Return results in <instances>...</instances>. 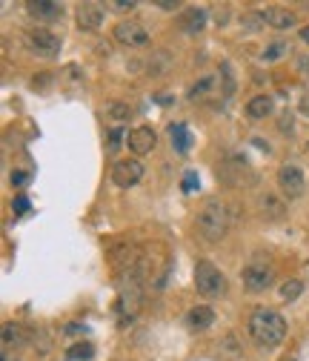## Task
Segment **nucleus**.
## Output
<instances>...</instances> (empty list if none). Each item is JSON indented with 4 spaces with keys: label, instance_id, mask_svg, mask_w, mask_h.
<instances>
[{
    "label": "nucleus",
    "instance_id": "nucleus-7",
    "mask_svg": "<svg viewBox=\"0 0 309 361\" xmlns=\"http://www.w3.org/2000/svg\"><path fill=\"white\" fill-rule=\"evenodd\" d=\"M278 187L284 192V198L295 201V198H301L304 189H306V178H304V172L295 167V163H284V167L278 170Z\"/></svg>",
    "mask_w": 309,
    "mask_h": 361
},
{
    "label": "nucleus",
    "instance_id": "nucleus-27",
    "mask_svg": "<svg viewBox=\"0 0 309 361\" xmlns=\"http://www.w3.org/2000/svg\"><path fill=\"white\" fill-rule=\"evenodd\" d=\"M198 184H201V180H198V172H186L184 175V192H195V189H198Z\"/></svg>",
    "mask_w": 309,
    "mask_h": 361
},
{
    "label": "nucleus",
    "instance_id": "nucleus-15",
    "mask_svg": "<svg viewBox=\"0 0 309 361\" xmlns=\"http://www.w3.org/2000/svg\"><path fill=\"white\" fill-rule=\"evenodd\" d=\"M258 207H261V212L269 218V221H281L286 216V204L284 198H278L275 192H264L261 198H258Z\"/></svg>",
    "mask_w": 309,
    "mask_h": 361
},
{
    "label": "nucleus",
    "instance_id": "nucleus-22",
    "mask_svg": "<svg viewBox=\"0 0 309 361\" xmlns=\"http://www.w3.org/2000/svg\"><path fill=\"white\" fill-rule=\"evenodd\" d=\"M286 52H289V43H286V40H275V43H269V46L264 49L261 60H267V63H275V60H281Z\"/></svg>",
    "mask_w": 309,
    "mask_h": 361
},
{
    "label": "nucleus",
    "instance_id": "nucleus-19",
    "mask_svg": "<svg viewBox=\"0 0 309 361\" xmlns=\"http://www.w3.org/2000/svg\"><path fill=\"white\" fill-rule=\"evenodd\" d=\"M169 141H172V146H175L177 152L186 155L189 146H192V135H189L186 124H169Z\"/></svg>",
    "mask_w": 309,
    "mask_h": 361
},
{
    "label": "nucleus",
    "instance_id": "nucleus-34",
    "mask_svg": "<svg viewBox=\"0 0 309 361\" xmlns=\"http://www.w3.org/2000/svg\"><path fill=\"white\" fill-rule=\"evenodd\" d=\"M158 6L164 9V12H172V9H177V3H172V0H158Z\"/></svg>",
    "mask_w": 309,
    "mask_h": 361
},
{
    "label": "nucleus",
    "instance_id": "nucleus-36",
    "mask_svg": "<svg viewBox=\"0 0 309 361\" xmlns=\"http://www.w3.org/2000/svg\"><path fill=\"white\" fill-rule=\"evenodd\" d=\"M301 38L309 43V26H304V29H301Z\"/></svg>",
    "mask_w": 309,
    "mask_h": 361
},
{
    "label": "nucleus",
    "instance_id": "nucleus-5",
    "mask_svg": "<svg viewBox=\"0 0 309 361\" xmlns=\"http://www.w3.org/2000/svg\"><path fill=\"white\" fill-rule=\"evenodd\" d=\"M272 278H275V272L267 261H249V264L240 270V281H243V290L247 292H264L272 284Z\"/></svg>",
    "mask_w": 309,
    "mask_h": 361
},
{
    "label": "nucleus",
    "instance_id": "nucleus-17",
    "mask_svg": "<svg viewBox=\"0 0 309 361\" xmlns=\"http://www.w3.org/2000/svg\"><path fill=\"white\" fill-rule=\"evenodd\" d=\"M203 23H206V9H201V6H189L181 14V29L186 32V35H198V32L203 29Z\"/></svg>",
    "mask_w": 309,
    "mask_h": 361
},
{
    "label": "nucleus",
    "instance_id": "nucleus-6",
    "mask_svg": "<svg viewBox=\"0 0 309 361\" xmlns=\"http://www.w3.org/2000/svg\"><path fill=\"white\" fill-rule=\"evenodd\" d=\"M26 49L32 55H38V58H52L60 52V38L55 35V32H49V29H32L26 32V38H23Z\"/></svg>",
    "mask_w": 309,
    "mask_h": 361
},
{
    "label": "nucleus",
    "instance_id": "nucleus-30",
    "mask_svg": "<svg viewBox=\"0 0 309 361\" xmlns=\"http://www.w3.org/2000/svg\"><path fill=\"white\" fill-rule=\"evenodd\" d=\"M29 184V172H12V187H26Z\"/></svg>",
    "mask_w": 309,
    "mask_h": 361
},
{
    "label": "nucleus",
    "instance_id": "nucleus-29",
    "mask_svg": "<svg viewBox=\"0 0 309 361\" xmlns=\"http://www.w3.org/2000/svg\"><path fill=\"white\" fill-rule=\"evenodd\" d=\"M86 330H89L86 324H77V321H72V324L66 327V336H84Z\"/></svg>",
    "mask_w": 309,
    "mask_h": 361
},
{
    "label": "nucleus",
    "instance_id": "nucleus-21",
    "mask_svg": "<svg viewBox=\"0 0 309 361\" xmlns=\"http://www.w3.org/2000/svg\"><path fill=\"white\" fill-rule=\"evenodd\" d=\"M95 356V347L89 341H80V344H72V347L66 350V358L69 361H89Z\"/></svg>",
    "mask_w": 309,
    "mask_h": 361
},
{
    "label": "nucleus",
    "instance_id": "nucleus-16",
    "mask_svg": "<svg viewBox=\"0 0 309 361\" xmlns=\"http://www.w3.org/2000/svg\"><path fill=\"white\" fill-rule=\"evenodd\" d=\"M26 344V330L21 324H3V353H18Z\"/></svg>",
    "mask_w": 309,
    "mask_h": 361
},
{
    "label": "nucleus",
    "instance_id": "nucleus-1",
    "mask_svg": "<svg viewBox=\"0 0 309 361\" xmlns=\"http://www.w3.org/2000/svg\"><path fill=\"white\" fill-rule=\"evenodd\" d=\"M247 330H249L252 341H255L261 350H275V347H278V344L286 338V321H284L281 313H275V310L258 307L255 313L249 316Z\"/></svg>",
    "mask_w": 309,
    "mask_h": 361
},
{
    "label": "nucleus",
    "instance_id": "nucleus-10",
    "mask_svg": "<svg viewBox=\"0 0 309 361\" xmlns=\"http://www.w3.org/2000/svg\"><path fill=\"white\" fill-rule=\"evenodd\" d=\"M155 143H158V135H155V129H149V126H135L132 132L126 135V146H129V150H132L135 155L152 152Z\"/></svg>",
    "mask_w": 309,
    "mask_h": 361
},
{
    "label": "nucleus",
    "instance_id": "nucleus-4",
    "mask_svg": "<svg viewBox=\"0 0 309 361\" xmlns=\"http://www.w3.org/2000/svg\"><path fill=\"white\" fill-rule=\"evenodd\" d=\"M218 178L226 187H252L255 184V172L243 155H226L218 163Z\"/></svg>",
    "mask_w": 309,
    "mask_h": 361
},
{
    "label": "nucleus",
    "instance_id": "nucleus-31",
    "mask_svg": "<svg viewBox=\"0 0 309 361\" xmlns=\"http://www.w3.org/2000/svg\"><path fill=\"white\" fill-rule=\"evenodd\" d=\"M112 9H115V12H126V9H135V3H132V0H129V3H126V0H115Z\"/></svg>",
    "mask_w": 309,
    "mask_h": 361
},
{
    "label": "nucleus",
    "instance_id": "nucleus-25",
    "mask_svg": "<svg viewBox=\"0 0 309 361\" xmlns=\"http://www.w3.org/2000/svg\"><path fill=\"white\" fill-rule=\"evenodd\" d=\"M278 129L284 135H292L295 132V118H292V112H281V124H278Z\"/></svg>",
    "mask_w": 309,
    "mask_h": 361
},
{
    "label": "nucleus",
    "instance_id": "nucleus-11",
    "mask_svg": "<svg viewBox=\"0 0 309 361\" xmlns=\"http://www.w3.org/2000/svg\"><path fill=\"white\" fill-rule=\"evenodd\" d=\"M261 21L269 23L272 29H292L298 23V14L284 9V6H267V9H261Z\"/></svg>",
    "mask_w": 309,
    "mask_h": 361
},
{
    "label": "nucleus",
    "instance_id": "nucleus-14",
    "mask_svg": "<svg viewBox=\"0 0 309 361\" xmlns=\"http://www.w3.org/2000/svg\"><path fill=\"white\" fill-rule=\"evenodd\" d=\"M212 321H215V313H212V307H192L189 310V316H186V327L189 330H195V333H203V330H209L212 327Z\"/></svg>",
    "mask_w": 309,
    "mask_h": 361
},
{
    "label": "nucleus",
    "instance_id": "nucleus-24",
    "mask_svg": "<svg viewBox=\"0 0 309 361\" xmlns=\"http://www.w3.org/2000/svg\"><path fill=\"white\" fill-rule=\"evenodd\" d=\"M12 209H14V216H26V212L32 209V204H29V198H26V195H14Z\"/></svg>",
    "mask_w": 309,
    "mask_h": 361
},
{
    "label": "nucleus",
    "instance_id": "nucleus-23",
    "mask_svg": "<svg viewBox=\"0 0 309 361\" xmlns=\"http://www.w3.org/2000/svg\"><path fill=\"white\" fill-rule=\"evenodd\" d=\"M301 292H304V284L298 281V278H292V281H284V284H281V299H284V301H295Z\"/></svg>",
    "mask_w": 309,
    "mask_h": 361
},
{
    "label": "nucleus",
    "instance_id": "nucleus-2",
    "mask_svg": "<svg viewBox=\"0 0 309 361\" xmlns=\"http://www.w3.org/2000/svg\"><path fill=\"white\" fill-rule=\"evenodd\" d=\"M232 212H238L232 204H226L221 198H206L201 212H198V233L203 241L215 244L221 238H226V233H230V224H232Z\"/></svg>",
    "mask_w": 309,
    "mask_h": 361
},
{
    "label": "nucleus",
    "instance_id": "nucleus-13",
    "mask_svg": "<svg viewBox=\"0 0 309 361\" xmlns=\"http://www.w3.org/2000/svg\"><path fill=\"white\" fill-rule=\"evenodd\" d=\"M26 9L32 18H38V21H58L63 14V6L55 3V0H29Z\"/></svg>",
    "mask_w": 309,
    "mask_h": 361
},
{
    "label": "nucleus",
    "instance_id": "nucleus-3",
    "mask_svg": "<svg viewBox=\"0 0 309 361\" xmlns=\"http://www.w3.org/2000/svg\"><path fill=\"white\" fill-rule=\"evenodd\" d=\"M195 290L203 299H218V295L226 292V275L212 264V261L201 258L198 264H195Z\"/></svg>",
    "mask_w": 309,
    "mask_h": 361
},
{
    "label": "nucleus",
    "instance_id": "nucleus-9",
    "mask_svg": "<svg viewBox=\"0 0 309 361\" xmlns=\"http://www.w3.org/2000/svg\"><path fill=\"white\" fill-rule=\"evenodd\" d=\"M115 40L123 46H146L149 43V32L138 21H121L115 26Z\"/></svg>",
    "mask_w": 309,
    "mask_h": 361
},
{
    "label": "nucleus",
    "instance_id": "nucleus-28",
    "mask_svg": "<svg viewBox=\"0 0 309 361\" xmlns=\"http://www.w3.org/2000/svg\"><path fill=\"white\" fill-rule=\"evenodd\" d=\"M209 86H212V78H203V80H198L192 89H189V97H198V95H203Z\"/></svg>",
    "mask_w": 309,
    "mask_h": 361
},
{
    "label": "nucleus",
    "instance_id": "nucleus-35",
    "mask_svg": "<svg viewBox=\"0 0 309 361\" xmlns=\"http://www.w3.org/2000/svg\"><path fill=\"white\" fill-rule=\"evenodd\" d=\"M0 356H3V361H18V356H14V353H0Z\"/></svg>",
    "mask_w": 309,
    "mask_h": 361
},
{
    "label": "nucleus",
    "instance_id": "nucleus-26",
    "mask_svg": "<svg viewBox=\"0 0 309 361\" xmlns=\"http://www.w3.org/2000/svg\"><path fill=\"white\" fill-rule=\"evenodd\" d=\"M121 141H123V129H121V126H115V129L109 132V152L121 150Z\"/></svg>",
    "mask_w": 309,
    "mask_h": 361
},
{
    "label": "nucleus",
    "instance_id": "nucleus-12",
    "mask_svg": "<svg viewBox=\"0 0 309 361\" xmlns=\"http://www.w3.org/2000/svg\"><path fill=\"white\" fill-rule=\"evenodd\" d=\"M75 18H77V26L84 32H97L101 23H103V9L97 3H80Z\"/></svg>",
    "mask_w": 309,
    "mask_h": 361
},
{
    "label": "nucleus",
    "instance_id": "nucleus-18",
    "mask_svg": "<svg viewBox=\"0 0 309 361\" xmlns=\"http://www.w3.org/2000/svg\"><path fill=\"white\" fill-rule=\"evenodd\" d=\"M272 109H275V101H272L269 95H255L252 101L247 104V115H249L252 121H264Z\"/></svg>",
    "mask_w": 309,
    "mask_h": 361
},
{
    "label": "nucleus",
    "instance_id": "nucleus-32",
    "mask_svg": "<svg viewBox=\"0 0 309 361\" xmlns=\"http://www.w3.org/2000/svg\"><path fill=\"white\" fill-rule=\"evenodd\" d=\"M49 78H52V75H46V72H43V75H35V80H32V86H35V89L40 86V89H43V86L49 84Z\"/></svg>",
    "mask_w": 309,
    "mask_h": 361
},
{
    "label": "nucleus",
    "instance_id": "nucleus-8",
    "mask_svg": "<svg viewBox=\"0 0 309 361\" xmlns=\"http://www.w3.org/2000/svg\"><path fill=\"white\" fill-rule=\"evenodd\" d=\"M140 178H143V163L135 161V158L118 161V163H115V170H112V180H115V187H121V189L135 187Z\"/></svg>",
    "mask_w": 309,
    "mask_h": 361
},
{
    "label": "nucleus",
    "instance_id": "nucleus-33",
    "mask_svg": "<svg viewBox=\"0 0 309 361\" xmlns=\"http://www.w3.org/2000/svg\"><path fill=\"white\" fill-rule=\"evenodd\" d=\"M298 109L306 115V118H309V92H304L301 95V101H298Z\"/></svg>",
    "mask_w": 309,
    "mask_h": 361
},
{
    "label": "nucleus",
    "instance_id": "nucleus-20",
    "mask_svg": "<svg viewBox=\"0 0 309 361\" xmlns=\"http://www.w3.org/2000/svg\"><path fill=\"white\" fill-rule=\"evenodd\" d=\"M106 115H109V118L115 121V124H123V121L132 118V106L123 104V101H112V104L106 106Z\"/></svg>",
    "mask_w": 309,
    "mask_h": 361
}]
</instances>
